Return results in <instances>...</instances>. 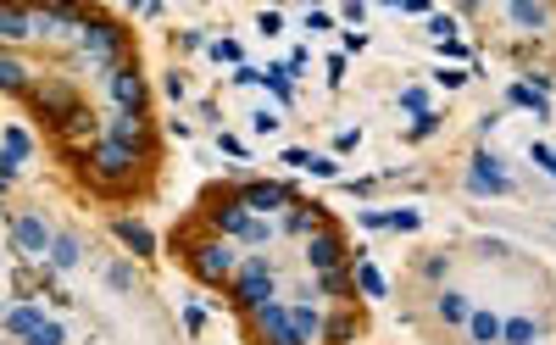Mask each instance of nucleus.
Instances as JSON below:
<instances>
[{
	"instance_id": "nucleus-1",
	"label": "nucleus",
	"mask_w": 556,
	"mask_h": 345,
	"mask_svg": "<svg viewBox=\"0 0 556 345\" xmlns=\"http://www.w3.org/2000/svg\"><path fill=\"white\" fill-rule=\"evenodd\" d=\"M140 162H145L140 150L112 145V140H101V145L89 150V168H95V178H101L106 190H128V184H134V173H140Z\"/></svg>"
},
{
	"instance_id": "nucleus-2",
	"label": "nucleus",
	"mask_w": 556,
	"mask_h": 345,
	"mask_svg": "<svg viewBox=\"0 0 556 345\" xmlns=\"http://www.w3.org/2000/svg\"><path fill=\"white\" fill-rule=\"evenodd\" d=\"M78 45H84V56H89V68L95 73H112V68H123V45H128V34L117 23H84L78 28Z\"/></svg>"
},
{
	"instance_id": "nucleus-3",
	"label": "nucleus",
	"mask_w": 556,
	"mask_h": 345,
	"mask_svg": "<svg viewBox=\"0 0 556 345\" xmlns=\"http://www.w3.org/2000/svg\"><path fill=\"white\" fill-rule=\"evenodd\" d=\"M212 229H217V234H240L245 245H268V240L278 234L273 223H261V217H251V212H245L234 195H228V201H212Z\"/></svg>"
},
{
	"instance_id": "nucleus-4",
	"label": "nucleus",
	"mask_w": 556,
	"mask_h": 345,
	"mask_svg": "<svg viewBox=\"0 0 556 345\" xmlns=\"http://www.w3.org/2000/svg\"><path fill=\"white\" fill-rule=\"evenodd\" d=\"M234 306L240 312H251V306H261V301H273V262L268 257H251L245 268H234Z\"/></svg>"
},
{
	"instance_id": "nucleus-5",
	"label": "nucleus",
	"mask_w": 556,
	"mask_h": 345,
	"mask_svg": "<svg viewBox=\"0 0 556 345\" xmlns=\"http://www.w3.org/2000/svg\"><path fill=\"white\" fill-rule=\"evenodd\" d=\"M189 273L201 278V285H228L234 278V250L217 245V240H201V245H189Z\"/></svg>"
},
{
	"instance_id": "nucleus-6",
	"label": "nucleus",
	"mask_w": 556,
	"mask_h": 345,
	"mask_svg": "<svg viewBox=\"0 0 556 345\" xmlns=\"http://www.w3.org/2000/svg\"><path fill=\"white\" fill-rule=\"evenodd\" d=\"M106 95L117 101V112L123 117H145V78H140V68H134V61H123V68H112L106 73Z\"/></svg>"
},
{
	"instance_id": "nucleus-7",
	"label": "nucleus",
	"mask_w": 556,
	"mask_h": 345,
	"mask_svg": "<svg viewBox=\"0 0 556 345\" xmlns=\"http://www.w3.org/2000/svg\"><path fill=\"white\" fill-rule=\"evenodd\" d=\"M50 223H45V212H17V223H12V245L23 250V257H45L50 250Z\"/></svg>"
},
{
	"instance_id": "nucleus-8",
	"label": "nucleus",
	"mask_w": 556,
	"mask_h": 345,
	"mask_svg": "<svg viewBox=\"0 0 556 345\" xmlns=\"http://www.w3.org/2000/svg\"><path fill=\"white\" fill-rule=\"evenodd\" d=\"M251 318H256V329H261V340H268V345H306V340L296 334V323H289V312L273 306V301L251 306Z\"/></svg>"
},
{
	"instance_id": "nucleus-9",
	"label": "nucleus",
	"mask_w": 556,
	"mask_h": 345,
	"mask_svg": "<svg viewBox=\"0 0 556 345\" xmlns=\"http://www.w3.org/2000/svg\"><path fill=\"white\" fill-rule=\"evenodd\" d=\"M234 201L245 212H273V206H296V190H284V184H268V178H251L234 190Z\"/></svg>"
},
{
	"instance_id": "nucleus-10",
	"label": "nucleus",
	"mask_w": 556,
	"mask_h": 345,
	"mask_svg": "<svg viewBox=\"0 0 556 345\" xmlns=\"http://www.w3.org/2000/svg\"><path fill=\"white\" fill-rule=\"evenodd\" d=\"M306 262H312V273H334V268L345 262V240H340L334 229H317V234L306 240Z\"/></svg>"
},
{
	"instance_id": "nucleus-11",
	"label": "nucleus",
	"mask_w": 556,
	"mask_h": 345,
	"mask_svg": "<svg viewBox=\"0 0 556 345\" xmlns=\"http://www.w3.org/2000/svg\"><path fill=\"white\" fill-rule=\"evenodd\" d=\"M106 140L145 156V150H150V123H145V117H123V112H117V117L106 123Z\"/></svg>"
},
{
	"instance_id": "nucleus-12",
	"label": "nucleus",
	"mask_w": 556,
	"mask_h": 345,
	"mask_svg": "<svg viewBox=\"0 0 556 345\" xmlns=\"http://www.w3.org/2000/svg\"><path fill=\"white\" fill-rule=\"evenodd\" d=\"M468 190H473V195H506L512 184H506V173H501L496 156H479L473 173H468Z\"/></svg>"
},
{
	"instance_id": "nucleus-13",
	"label": "nucleus",
	"mask_w": 556,
	"mask_h": 345,
	"mask_svg": "<svg viewBox=\"0 0 556 345\" xmlns=\"http://www.w3.org/2000/svg\"><path fill=\"white\" fill-rule=\"evenodd\" d=\"M117 240L134 250V257H156V234H150L145 223H128V217H123V223H117Z\"/></svg>"
},
{
	"instance_id": "nucleus-14",
	"label": "nucleus",
	"mask_w": 556,
	"mask_h": 345,
	"mask_svg": "<svg viewBox=\"0 0 556 345\" xmlns=\"http://www.w3.org/2000/svg\"><path fill=\"white\" fill-rule=\"evenodd\" d=\"M289 323H296V334H301V340L312 345V340L323 334V312H317L312 301H296V306H289Z\"/></svg>"
},
{
	"instance_id": "nucleus-15",
	"label": "nucleus",
	"mask_w": 556,
	"mask_h": 345,
	"mask_svg": "<svg viewBox=\"0 0 556 345\" xmlns=\"http://www.w3.org/2000/svg\"><path fill=\"white\" fill-rule=\"evenodd\" d=\"M40 323H45V306H12L6 318H0V329H6V334H34Z\"/></svg>"
},
{
	"instance_id": "nucleus-16",
	"label": "nucleus",
	"mask_w": 556,
	"mask_h": 345,
	"mask_svg": "<svg viewBox=\"0 0 556 345\" xmlns=\"http://www.w3.org/2000/svg\"><path fill=\"white\" fill-rule=\"evenodd\" d=\"M45 262H50L56 273L78 268V234H56V240H50V250H45Z\"/></svg>"
},
{
	"instance_id": "nucleus-17",
	"label": "nucleus",
	"mask_w": 556,
	"mask_h": 345,
	"mask_svg": "<svg viewBox=\"0 0 556 345\" xmlns=\"http://www.w3.org/2000/svg\"><path fill=\"white\" fill-rule=\"evenodd\" d=\"M28 34H34V12L0 6V40H28Z\"/></svg>"
},
{
	"instance_id": "nucleus-18",
	"label": "nucleus",
	"mask_w": 556,
	"mask_h": 345,
	"mask_svg": "<svg viewBox=\"0 0 556 345\" xmlns=\"http://www.w3.org/2000/svg\"><path fill=\"white\" fill-rule=\"evenodd\" d=\"M468 334L479 345H496L501 340V318H496V312H468Z\"/></svg>"
},
{
	"instance_id": "nucleus-19",
	"label": "nucleus",
	"mask_w": 556,
	"mask_h": 345,
	"mask_svg": "<svg viewBox=\"0 0 556 345\" xmlns=\"http://www.w3.org/2000/svg\"><path fill=\"white\" fill-rule=\"evenodd\" d=\"M0 89H6V95H23V89H28V68H23V61L0 56Z\"/></svg>"
},
{
	"instance_id": "nucleus-20",
	"label": "nucleus",
	"mask_w": 556,
	"mask_h": 345,
	"mask_svg": "<svg viewBox=\"0 0 556 345\" xmlns=\"http://www.w3.org/2000/svg\"><path fill=\"white\" fill-rule=\"evenodd\" d=\"M506 101H512V106H529L534 117H551V101H545V95H534L529 84H512V95H506Z\"/></svg>"
},
{
	"instance_id": "nucleus-21",
	"label": "nucleus",
	"mask_w": 556,
	"mask_h": 345,
	"mask_svg": "<svg viewBox=\"0 0 556 345\" xmlns=\"http://www.w3.org/2000/svg\"><path fill=\"white\" fill-rule=\"evenodd\" d=\"M534 334H540L534 318H512V323H501V340H506V345H534Z\"/></svg>"
},
{
	"instance_id": "nucleus-22",
	"label": "nucleus",
	"mask_w": 556,
	"mask_h": 345,
	"mask_svg": "<svg viewBox=\"0 0 556 345\" xmlns=\"http://www.w3.org/2000/svg\"><path fill=\"white\" fill-rule=\"evenodd\" d=\"M23 340H28V345H68V329H61L56 318H45L34 334H23Z\"/></svg>"
},
{
	"instance_id": "nucleus-23",
	"label": "nucleus",
	"mask_w": 556,
	"mask_h": 345,
	"mask_svg": "<svg viewBox=\"0 0 556 345\" xmlns=\"http://www.w3.org/2000/svg\"><path fill=\"white\" fill-rule=\"evenodd\" d=\"M440 318H445V323H468V295L445 290V295H440Z\"/></svg>"
},
{
	"instance_id": "nucleus-24",
	"label": "nucleus",
	"mask_w": 556,
	"mask_h": 345,
	"mask_svg": "<svg viewBox=\"0 0 556 345\" xmlns=\"http://www.w3.org/2000/svg\"><path fill=\"white\" fill-rule=\"evenodd\" d=\"M0 145H6V156H17V162H23V156H34V140H28L23 129H0Z\"/></svg>"
},
{
	"instance_id": "nucleus-25",
	"label": "nucleus",
	"mask_w": 556,
	"mask_h": 345,
	"mask_svg": "<svg viewBox=\"0 0 556 345\" xmlns=\"http://www.w3.org/2000/svg\"><path fill=\"white\" fill-rule=\"evenodd\" d=\"M356 329H362V318H356V312H340V318L329 323V345H345Z\"/></svg>"
},
{
	"instance_id": "nucleus-26",
	"label": "nucleus",
	"mask_w": 556,
	"mask_h": 345,
	"mask_svg": "<svg viewBox=\"0 0 556 345\" xmlns=\"http://www.w3.org/2000/svg\"><path fill=\"white\" fill-rule=\"evenodd\" d=\"M256 84H268L278 101H289V95H296V89H289V68H268V73H261Z\"/></svg>"
},
{
	"instance_id": "nucleus-27",
	"label": "nucleus",
	"mask_w": 556,
	"mask_h": 345,
	"mask_svg": "<svg viewBox=\"0 0 556 345\" xmlns=\"http://www.w3.org/2000/svg\"><path fill=\"white\" fill-rule=\"evenodd\" d=\"M317 290H323V295H351L356 278H345V273H317Z\"/></svg>"
},
{
	"instance_id": "nucleus-28",
	"label": "nucleus",
	"mask_w": 556,
	"mask_h": 345,
	"mask_svg": "<svg viewBox=\"0 0 556 345\" xmlns=\"http://www.w3.org/2000/svg\"><path fill=\"white\" fill-rule=\"evenodd\" d=\"M512 23H523V28H545L551 12H545V6H512Z\"/></svg>"
},
{
	"instance_id": "nucleus-29",
	"label": "nucleus",
	"mask_w": 556,
	"mask_h": 345,
	"mask_svg": "<svg viewBox=\"0 0 556 345\" xmlns=\"http://www.w3.org/2000/svg\"><path fill=\"white\" fill-rule=\"evenodd\" d=\"M356 285H362V290H368L373 301L384 295V278H378V268H373V262H362V268H356Z\"/></svg>"
},
{
	"instance_id": "nucleus-30",
	"label": "nucleus",
	"mask_w": 556,
	"mask_h": 345,
	"mask_svg": "<svg viewBox=\"0 0 556 345\" xmlns=\"http://www.w3.org/2000/svg\"><path fill=\"white\" fill-rule=\"evenodd\" d=\"M440 123H445V117H434V112H423V117L412 123V129H406V140H429V134L440 129Z\"/></svg>"
},
{
	"instance_id": "nucleus-31",
	"label": "nucleus",
	"mask_w": 556,
	"mask_h": 345,
	"mask_svg": "<svg viewBox=\"0 0 556 345\" xmlns=\"http://www.w3.org/2000/svg\"><path fill=\"white\" fill-rule=\"evenodd\" d=\"M112 290H123V295L134 290V268H128V262H117V268H112Z\"/></svg>"
},
{
	"instance_id": "nucleus-32",
	"label": "nucleus",
	"mask_w": 556,
	"mask_h": 345,
	"mask_svg": "<svg viewBox=\"0 0 556 345\" xmlns=\"http://www.w3.org/2000/svg\"><path fill=\"white\" fill-rule=\"evenodd\" d=\"M384 229H417V212H384Z\"/></svg>"
},
{
	"instance_id": "nucleus-33",
	"label": "nucleus",
	"mask_w": 556,
	"mask_h": 345,
	"mask_svg": "<svg viewBox=\"0 0 556 345\" xmlns=\"http://www.w3.org/2000/svg\"><path fill=\"white\" fill-rule=\"evenodd\" d=\"M212 56H217V61H240V45H234V40H212Z\"/></svg>"
},
{
	"instance_id": "nucleus-34",
	"label": "nucleus",
	"mask_w": 556,
	"mask_h": 345,
	"mask_svg": "<svg viewBox=\"0 0 556 345\" xmlns=\"http://www.w3.org/2000/svg\"><path fill=\"white\" fill-rule=\"evenodd\" d=\"M529 156H534V162H540V168H545V173H551V178H556V150H551V145H534V150H529Z\"/></svg>"
},
{
	"instance_id": "nucleus-35",
	"label": "nucleus",
	"mask_w": 556,
	"mask_h": 345,
	"mask_svg": "<svg viewBox=\"0 0 556 345\" xmlns=\"http://www.w3.org/2000/svg\"><path fill=\"white\" fill-rule=\"evenodd\" d=\"M251 129H256V134H273V129H278V112H256Z\"/></svg>"
},
{
	"instance_id": "nucleus-36",
	"label": "nucleus",
	"mask_w": 556,
	"mask_h": 345,
	"mask_svg": "<svg viewBox=\"0 0 556 345\" xmlns=\"http://www.w3.org/2000/svg\"><path fill=\"white\" fill-rule=\"evenodd\" d=\"M12 178H17V156L0 150V184H12Z\"/></svg>"
},
{
	"instance_id": "nucleus-37",
	"label": "nucleus",
	"mask_w": 556,
	"mask_h": 345,
	"mask_svg": "<svg viewBox=\"0 0 556 345\" xmlns=\"http://www.w3.org/2000/svg\"><path fill=\"white\" fill-rule=\"evenodd\" d=\"M401 112H417V117H423V89H406V95H401Z\"/></svg>"
},
{
	"instance_id": "nucleus-38",
	"label": "nucleus",
	"mask_w": 556,
	"mask_h": 345,
	"mask_svg": "<svg viewBox=\"0 0 556 345\" xmlns=\"http://www.w3.org/2000/svg\"><path fill=\"white\" fill-rule=\"evenodd\" d=\"M0 318H6V306H0Z\"/></svg>"
}]
</instances>
